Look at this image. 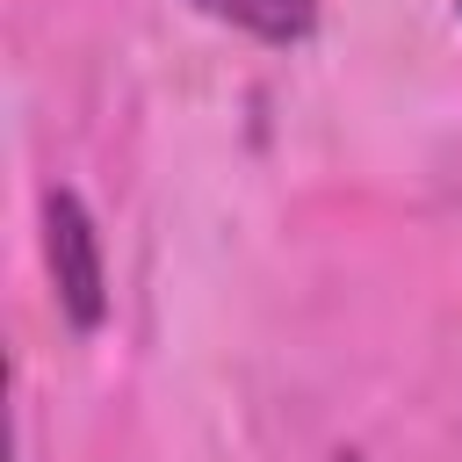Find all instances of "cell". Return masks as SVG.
I'll use <instances>...</instances> for the list:
<instances>
[{"label": "cell", "mask_w": 462, "mask_h": 462, "mask_svg": "<svg viewBox=\"0 0 462 462\" xmlns=\"http://www.w3.org/2000/svg\"><path fill=\"white\" fill-rule=\"evenodd\" d=\"M339 462H368V455H339Z\"/></svg>", "instance_id": "3"}, {"label": "cell", "mask_w": 462, "mask_h": 462, "mask_svg": "<svg viewBox=\"0 0 462 462\" xmlns=\"http://www.w3.org/2000/svg\"><path fill=\"white\" fill-rule=\"evenodd\" d=\"M43 267H51V296L72 318V332H94L108 318V260L72 188H43Z\"/></svg>", "instance_id": "1"}, {"label": "cell", "mask_w": 462, "mask_h": 462, "mask_svg": "<svg viewBox=\"0 0 462 462\" xmlns=\"http://www.w3.org/2000/svg\"><path fill=\"white\" fill-rule=\"evenodd\" d=\"M195 7L245 29V36H260V43H296L318 22V0H195Z\"/></svg>", "instance_id": "2"}]
</instances>
